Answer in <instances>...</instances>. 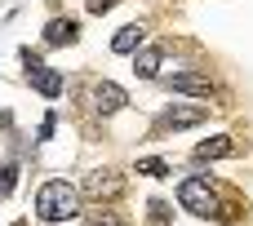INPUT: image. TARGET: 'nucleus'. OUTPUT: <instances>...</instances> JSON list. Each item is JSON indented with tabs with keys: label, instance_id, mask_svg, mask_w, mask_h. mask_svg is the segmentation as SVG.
I'll return each instance as SVG.
<instances>
[{
	"label": "nucleus",
	"instance_id": "13",
	"mask_svg": "<svg viewBox=\"0 0 253 226\" xmlns=\"http://www.w3.org/2000/svg\"><path fill=\"white\" fill-rule=\"evenodd\" d=\"M138 173H147V178H165L169 164H165V160H138Z\"/></svg>",
	"mask_w": 253,
	"mask_h": 226
},
{
	"label": "nucleus",
	"instance_id": "12",
	"mask_svg": "<svg viewBox=\"0 0 253 226\" xmlns=\"http://www.w3.org/2000/svg\"><path fill=\"white\" fill-rule=\"evenodd\" d=\"M84 226H120V218H116L111 209H93V213L84 218Z\"/></svg>",
	"mask_w": 253,
	"mask_h": 226
},
{
	"label": "nucleus",
	"instance_id": "4",
	"mask_svg": "<svg viewBox=\"0 0 253 226\" xmlns=\"http://www.w3.org/2000/svg\"><path fill=\"white\" fill-rule=\"evenodd\" d=\"M120 191H125V178L111 173V169H98V173L84 178V195H93V200H116Z\"/></svg>",
	"mask_w": 253,
	"mask_h": 226
},
{
	"label": "nucleus",
	"instance_id": "7",
	"mask_svg": "<svg viewBox=\"0 0 253 226\" xmlns=\"http://www.w3.org/2000/svg\"><path fill=\"white\" fill-rule=\"evenodd\" d=\"M205 115H209V107H169L160 124H165V129H191V124H200Z\"/></svg>",
	"mask_w": 253,
	"mask_h": 226
},
{
	"label": "nucleus",
	"instance_id": "1",
	"mask_svg": "<svg viewBox=\"0 0 253 226\" xmlns=\"http://www.w3.org/2000/svg\"><path fill=\"white\" fill-rule=\"evenodd\" d=\"M36 213H40L44 222H67V218L80 213V191H76L71 182L53 178V182H44V187L36 191Z\"/></svg>",
	"mask_w": 253,
	"mask_h": 226
},
{
	"label": "nucleus",
	"instance_id": "14",
	"mask_svg": "<svg viewBox=\"0 0 253 226\" xmlns=\"http://www.w3.org/2000/svg\"><path fill=\"white\" fill-rule=\"evenodd\" d=\"M13 182H18V169H13V164H0V195H9Z\"/></svg>",
	"mask_w": 253,
	"mask_h": 226
},
{
	"label": "nucleus",
	"instance_id": "10",
	"mask_svg": "<svg viewBox=\"0 0 253 226\" xmlns=\"http://www.w3.org/2000/svg\"><path fill=\"white\" fill-rule=\"evenodd\" d=\"M111 49H116V53H138V49H142V27H138V22L120 27L116 40H111Z\"/></svg>",
	"mask_w": 253,
	"mask_h": 226
},
{
	"label": "nucleus",
	"instance_id": "11",
	"mask_svg": "<svg viewBox=\"0 0 253 226\" xmlns=\"http://www.w3.org/2000/svg\"><path fill=\"white\" fill-rule=\"evenodd\" d=\"M231 151H236L231 138H209V142L196 147V160H222V155H231Z\"/></svg>",
	"mask_w": 253,
	"mask_h": 226
},
{
	"label": "nucleus",
	"instance_id": "6",
	"mask_svg": "<svg viewBox=\"0 0 253 226\" xmlns=\"http://www.w3.org/2000/svg\"><path fill=\"white\" fill-rule=\"evenodd\" d=\"M129 98H125V89L120 84H111V80H102V84H93V107L102 111V115H111V111H120Z\"/></svg>",
	"mask_w": 253,
	"mask_h": 226
},
{
	"label": "nucleus",
	"instance_id": "16",
	"mask_svg": "<svg viewBox=\"0 0 253 226\" xmlns=\"http://www.w3.org/2000/svg\"><path fill=\"white\" fill-rule=\"evenodd\" d=\"M111 4H116V0H89V13H107Z\"/></svg>",
	"mask_w": 253,
	"mask_h": 226
},
{
	"label": "nucleus",
	"instance_id": "3",
	"mask_svg": "<svg viewBox=\"0 0 253 226\" xmlns=\"http://www.w3.org/2000/svg\"><path fill=\"white\" fill-rule=\"evenodd\" d=\"M22 62H27V80H31L44 98H58V93H62V75H58L53 67H44L31 49H22Z\"/></svg>",
	"mask_w": 253,
	"mask_h": 226
},
{
	"label": "nucleus",
	"instance_id": "5",
	"mask_svg": "<svg viewBox=\"0 0 253 226\" xmlns=\"http://www.w3.org/2000/svg\"><path fill=\"white\" fill-rule=\"evenodd\" d=\"M169 89L173 93H191V98H209L213 93V80L200 75V71H178V75H169Z\"/></svg>",
	"mask_w": 253,
	"mask_h": 226
},
{
	"label": "nucleus",
	"instance_id": "9",
	"mask_svg": "<svg viewBox=\"0 0 253 226\" xmlns=\"http://www.w3.org/2000/svg\"><path fill=\"white\" fill-rule=\"evenodd\" d=\"M133 71H138L142 80L160 75V49H156V44H142V49L133 53Z\"/></svg>",
	"mask_w": 253,
	"mask_h": 226
},
{
	"label": "nucleus",
	"instance_id": "15",
	"mask_svg": "<svg viewBox=\"0 0 253 226\" xmlns=\"http://www.w3.org/2000/svg\"><path fill=\"white\" fill-rule=\"evenodd\" d=\"M151 222H156V226L169 222V204H165V200H151Z\"/></svg>",
	"mask_w": 253,
	"mask_h": 226
},
{
	"label": "nucleus",
	"instance_id": "8",
	"mask_svg": "<svg viewBox=\"0 0 253 226\" xmlns=\"http://www.w3.org/2000/svg\"><path fill=\"white\" fill-rule=\"evenodd\" d=\"M76 36H80L76 18H53L44 27V44H76Z\"/></svg>",
	"mask_w": 253,
	"mask_h": 226
},
{
	"label": "nucleus",
	"instance_id": "2",
	"mask_svg": "<svg viewBox=\"0 0 253 226\" xmlns=\"http://www.w3.org/2000/svg\"><path fill=\"white\" fill-rule=\"evenodd\" d=\"M178 204L196 218H213L218 213V195H213V182L209 178H187L178 187Z\"/></svg>",
	"mask_w": 253,
	"mask_h": 226
}]
</instances>
